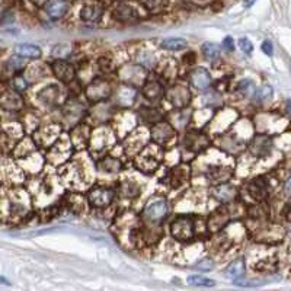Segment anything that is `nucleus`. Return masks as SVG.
<instances>
[{"label": "nucleus", "instance_id": "obj_1", "mask_svg": "<svg viewBox=\"0 0 291 291\" xmlns=\"http://www.w3.org/2000/svg\"><path fill=\"white\" fill-rule=\"evenodd\" d=\"M169 230L178 242H190L195 236V221L191 216H179L172 221Z\"/></svg>", "mask_w": 291, "mask_h": 291}, {"label": "nucleus", "instance_id": "obj_2", "mask_svg": "<svg viewBox=\"0 0 291 291\" xmlns=\"http://www.w3.org/2000/svg\"><path fill=\"white\" fill-rule=\"evenodd\" d=\"M169 214V204L166 200H153L147 204L143 213V219L149 224H159L163 219H166Z\"/></svg>", "mask_w": 291, "mask_h": 291}, {"label": "nucleus", "instance_id": "obj_3", "mask_svg": "<svg viewBox=\"0 0 291 291\" xmlns=\"http://www.w3.org/2000/svg\"><path fill=\"white\" fill-rule=\"evenodd\" d=\"M74 150V146L71 143L70 139H67L66 136H60L57 140L54 141L50 153H48V159L52 165H61L64 161L71 154V151Z\"/></svg>", "mask_w": 291, "mask_h": 291}, {"label": "nucleus", "instance_id": "obj_4", "mask_svg": "<svg viewBox=\"0 0 291 291\" xmlns=\"http://www.w3.org/2000/svg\"><path fill=\"white\" fill-rule=\"evenodd\" d=\"M115 198V192L108 187H95L88 194V201L95 208H105Z\"/></svg>", "mask_w": 291, "mask_h": 291}, {"label": "nucleus", "instance_id": "obj_5", "mask_svg": "<svg viewBox=\"0 0 291 291\" xmlns=\"http://www.w3.org/2000/svg\"><path fill=\"white\" fill-rule=\"evenodd\" d=\"M86 98L96 103V102H100V100H105L110 98L111 95V86L110 83L103 79H95L93 82H91L86 88Z\"/></svg>", "mask_w": 291, "mask_h": 291}, {"label": "nucleus", "instance_id": "obj_6", "mask_svg": "<svg viewBox=\"0 0 291 291\" xmlns=\"http://www.w3.org/2000/svg\"><path fill=\"white\" fill-rule=\"evenodd\" d=\"M136 166H137V169L143 172V173H153V172L157 169L159 159L154 156L153 146L146 147L141 153L137 154V157H136Z\"/></svg>", "mask_w": 291, "mask_h": 291}, {"label": "nucleus", "instance_id": "obj_7", "mask_svg": "<svg viewBox=\"0 0 291 291\" xmlns=\"http://www.w3.org/2000/svg\"><path fill=\"white\" fill-rule=\"evenodd\" d=\"M166 98L175 108H185L191 100V93H190V89L187 86L175 85L168 91Z\"/></svg>", "mask_w": 291, "mask_h": 291}, {"label": "nucleus", "instance_id": "obj_8", "mask_svg": "<svg viewBox=\"0 0 291 291\" xmlns=\"http://www.w3.org/2000/svg\"><path fill=\"white\" fill-rule=\"evenodd\" d=\"M51 69H52V73L56 74V77L63 83H71L74 76H76V70H74L73 64H70L69 61L63 60V59L52 61Z\"/></svg>", "mask_w": 291, "mask_h": 291}, {"label": "nucleus", "instance_id": "obj_9", "mask_svg": "<svg viewBox=\"0 0 291 291\" xmlns=\"http://www.w3.org/2000/svg\"><path fill=\"white\" fill-rule=\"evenodd\" d=\"M175 128L169 122H156L153 130H151V137L153 141L157 144H168L175 139Z\"/></svg>", "mask_w": 291, "mask_h": 291}, {"label": "nucleus", "instance_id": "obj_10", "mask_svg": "<svg viewBox=\"0 0 291 291\" xmlns=\"http://www.w3.org/2000/svg\"><path fill=\"white\" fill-rule=\"evenodd\" d=\"M230 220L229 211L227 208H217L216 211H213L207 221V229L210 233H220L226 224Z\"/></svg>", "mask_w": 291, "mask_h": 291}, {"label": "nucleus", "instance_id": "obj_11", "mask_svg": "<svg viewBox=\"0 0 291 291\" xmlns=\"http://www.w3.org/2000/svg\"><path fill=\"white\" fill-rule=\"evenodd\" d=\"M272 149V141L270 137L267 136H258L253 140H251L248 150L251 151L253 156L256 157H265L271 153Z\"/></svg>", "mask_w": 291, "mask_h": 291}, {"label": "nucleus", "instance_id": "obj_12", "mask_svg": "<svg viewBox=\"0 0 291 291\" xmlns=\"http://www.w3.org/2000/svg\"><path fill=\"white\" fill-rule=\"evenodd\" d=\"M246 191L249 194L252 200L255 201H263L268 195V183L263 178H255L246 185Z\"/></svg>", "mask_w": 291, "mask_h": 291}, {"label": "nucleus", "instance_id": "obj_13", "mask_svg": "<svg viewBox=\"0 0 291 291\" xmlns=\"http://www.w3.org/2000/svg\"><path fill=\"white\" fill-rule=\"evenodd\" d=\"M44 8H45V13L51 19L57 20L66 16V13L69 12V2L67 0H48L44 5Z\"/></svg>", "mask_w": 291, "mask_h": 291}, {"label": "nucleus", "instance_id": "obj_14", "mask_svg": "<svg viewBox=\"0 0 291 291\" xmlns=\"http://www.w3.org/2000/svg\"><path fill=\"white\" fill-rule=\"evenodd\" d=\"M211 195L217 201L227 204V202H231L233 200H236L237 190H236L233 185H229V183H224V182H223V183L214 187V188L211 190Z\"/></svg>", "mask_w": 291, "mask_h": 291}, {"label": "nucleus", "instance_id": "obj_15", "mask_svg": "<svg viewBox=\"0 0 291 291\" xmlns=\"http://www.w3.org/2000/svg\"><path fill=\"white\" fill-rule=\"evenodd\" d=\"M114 18L120 22H134L139 19V12L136 10V8H133L128 3L121 2L115 6V9L112 12Z\"/></svg>", "mask_w": 291, "mask_h": 291}, {"label": "nucleus", "instance_id": "obj_16", "mask_svg": "<svg viewBox=\"0 0 291 291\" xmlns=\"http://www.w3.org/2000/svg\"><path fill=\"white\" fill-rule=\"evenodd\" d=\"M0 107L6 111H19L23 107V100L18 92H5L0 96Z\"/></svg>", "mask_w": 291, "mask_h": 291}, {"label": "nucleus", "instance_id": "obj_17", "mask_svg": "<svg viewBox=\"0 0 291 291\" xmlns=\"http://www.w3.org/2000/svg\"><path fill=\"white\" fill-rule=\"evenodd\" d=\"M70 140L73 143V146H74V149H77V150L85 149L88 146L89 140H91V133L88 130V127L86 125H79V127L73 128Z\"/></svg>", "mask_w": 291, "mask_h": 291}, {"label": "nucleus", "instance_id": "obj_18", "mask_svg": "<svg viewBox=\"0 0 291 291\" xmlns=\"http://www.w3.org/2000/svg\"><path fill=\"white\" fill-rule=\"evenodd\" d=\"M190 82L197 89H207L211 85V74L205 69H195L190 73Z\"/></svg>", "mask_w": 291, "mask_h": 291}, {"label": "nucleus", "instance_id": "obj_19", "mask_svg": "<svg viewBox=\"0 0 291 291\" xmlns=\"http://www.w3.org/2000/svg\"><path fill=\"white\" fill-rule=\"evenodd\" d=\"M103 8L100 6V3H88L81 9V18L85 22H98L102 18Z\"/></svg>", "mask_w": 291, "mask_h": 291}, {"label": "nucleus", "instance_id": "obj_20", "mask_svg": "<svg viewBox=\"0 0 291 291\" xmlns=\"http://www.w3.org/2000/svg\"><path fill=\"white\" fill-rule=\"evenodd\" d=\"M185 146H187L188 150L194 151V153H200L201 150H204L208 146V139L204 134H200V133H191V134L187 136Z\"/></svg>", "mask_w": 291, "mask_h": 291}, {"label": "nucleus", "instance_id": "obj_21", "mask_svg": "<svg viewBox=\"0 0 291 291\" xmlns=\"http://www.w3.org/2000/svg\"><path fill=\"white\" fill-rule=\"evenodd\" d=\"M171 185L173 188H178L190 179V166L188 165H178L173 168L169 173Z\"/></svg>", "mask_w": 291, "mask_h": 291}, {"label": "nucleus", "instance_id": "obj_22", "mask_svg": "<svg viewBox=\"0 0 291 291\" xmlns=\"http://www.w3.org/2000/svg\"><path fill=\"white\" fill-rule=\"evenodd\" d=\"M143 96L150 102H157L163 96V88L159 82L149 81L143 86Z\"/></svg>", "mask_w": 291, "mask_h": 291}, {"label": "nucleus", "instance_id": "obj_23", "mask_svg": "<svg viewBox=\"0 0 291 291\" xmlns=\"http://www.w3.org/2000/svg\"><path fill=\"white\" fill-rule=\"evenodd\" d=\"M245 272H246V262H245V258H243V256H239V258H236V259L226 268L224 275H226L227 278H231V280H237V278H242V277L245 275Z\"/></svg>", "mask_w": 291, "mask_h": 291}, {"label": "nucleus", "instance_id": "obj_24", "mask_svg": "<svg viewBox=\"0 0 291 291\" xmlns=\"http://www.w3.org/2000/svg\"><path fill=\"white\" fill-rule=\"evenodd\" d=\"M100 136H102V139H99V134H98V133L93 134V137L91 139L92 150L102 151L105 150L107 147H110L111 144H112L114 137H112V134H111L110 131L100 130Z\"/></svg>", "mask_w": 291, "mask_h": 291}, {"label": "nucleus", "instance_id": "obj_25", "mask_svg": "<svg viewBox=\"0 0 291 291\" xmlns=\"http://www.w3.org/2000/svg\"><path fill=\"white\" fill-rule=\"evenodd\" d=\"M15 52L23 59H40L41 48L32 44H19L15 47Z\"/></svg>", "mask_w": 291, "mask_h": 291}, {"label": "nucleus", "instance_id": "obj_26", "mask_svg": "<svg viewBox=\"0 0 291 291\" xmlns=\"http://www.w3.org/2000/svg\"><path fill=\"white\" fill-rule=\"evenodd\" d=\"M141 74H144V69H141L140 66H128V67L122 69L124 83H128V85L140 82Z\"/></svg>", "mask_w": 291, "mask_h": 291}, {"label": "nucleus", "instance_id": "obj_27", "mask_svg": "<svg viewBox=\"0 0 291 291\" xmlns=\"http://www.w3.org/2000/svg\"><path fill=\"white\" fill-rule=\"evenodd\" d=\"M38 98H40L41 102H44L47 105H52L60 98V89H59V86L51 85L48 88H45L42 92H40Z\"/></svg>", "mask_w": 291, "mask_h": 291}, {"label": "nucleus", "instance_id": "obj_28", "mask_svg": "<svg viewBox=\"0 0 291 291\" xmlns=\"http://www.w3.org/2000/svg\"><path fill=\"white\" fill-rule=\"evenodd\" d=\"M117 98H118V102L122 107H130L134 102V98H136V91H134V88H131L130 85H124L118 91Z\"/></svg>", "mask_w": 291, "mask_h": 291}, {"label": "nucleus", "instance_id": "obj_29", "mask_svg": "<svg viewBox=\"0 0 291 291\" xmlns=\"http://www.w3.org/2000/svg\"><path fill=\"white\" fill-rule=\"evenodd\" d=\"M100 171L107 172V173H120L122 169V163L115 157H105L103 161L99 162Z\"/></svg>", "mask_w": 291, "mask_h": 291}, {"label": "nucleus", "instance_id": "obj_30", "mask_svg": "<svg viewBox=\"0 0 291 291\" xmlns=\"http://www.w3.org/2000/svg\"><path fill=\"white\" fill-rule=\"evenodd\" d=\"M201 51H202V56L204 59L208 61H214L217 60L220 57V48L217 44L214 42H204L201 45Z\"/></svg>", "mask_w": 291, "mask_h": 291}, {"label": "nucleus", "instance_id": "obj_31", "mask_svg": "<svg viewBox=\"0 0 291 291\" xmlns=\"http://www.w3.org/2000/svg\"><path fill=\"white\" fill-rule=\"evenodd\" d=\"M118 191H120V195L122 198H136L140 194V190H139L137 183H134L133 181L122 182Z\"/></svg>", "mask_w": 291, "mask_h": 291}, {"label": "nucleus", "instance_id": "obj_32", "mask_svg": "<svg viewBox=\"0 0 291 291\" xmlns=\"http://www.w3.org/2000/svg\"><path fill=\"white\" fill-rule=\"evenodd\" d=\"M66 205H67V208L73 211V213H82V211L85 210V201H83L81 195H73V194H70L69 198L66 200Z\"/></svg>", "mask_w": 291, "mask_h": 291}, {"label": "nucleus", "instance_id": "obj_33", "mask_svg": "<svg viewBox=\"0 0 291 291\" xmlns=\"http://www.w3.org/2000/svg\"><path fill=\"white\" fill-rule=\"evenodd\" d=\"M187 41L183 38H168L162 42V47L165 50H171V51H181L187 47Z\"/></svg>", "mask_w": 291, "mask_h": 291}, {"label": "nucleus", "instance_id": "obj_34", "mask_svg": "<svg viewBox=\"0 0 291 291\" xmlns=\"http://www.w3.org/2000/svg\"><path fill=\"white\" fill-rule=\"evenodd\" d=\"M187 282L192 285V287H214L216 282L210 280V278H205V277H201V275H191L188 277Z\"/></svg>", "mask_w": 291, "mask_h": 291}, {"label": "nucleus", "instance_id": "obj_35", "mask_svg": "<svg viewBox=\"0 0 291 291\" xmlns=\"http://www.w3.org/2000/svg\"><path fill=\"white\" fill-rule=\"evenodd\" d=\"M141 3L144 5V8L150 10L153 13L162 12L168 6V0H141Z\"/></svg>", "mask_w": 291, "mask_h": 291}, {"label": "nucleus", "instance_id": "obj_36", "mask_svg": "<svg viewBox=\"0 0 291 291\" xmlns=\"http://www.w3.org/2000/svg\"><path fill=\"white\" fill-rule=\"evenodd\" d=\"M255 102H258V103H262V102H265V100L271 99L272 96V88L271 86H268V85H263L262 88H259L258 91L255 92Z\"/></svg>", "mask_w": 291, "mask_h": 291}, {"label": "nucleus", "instance_id": "obj_37", "mask_svg": "<svg viewBox=\"0 0 291 291\" xmlns=\"http://www.w3.org/2000/svg\"><path fill=\"white\" fill-rule=\"evenodd\" d=\"M141 118L144 121H147V122H159L162 118L161 112L157 110H154V108H144V110H141Z\"/></svg>", "mask_w": 291, "mask_h": 291}, {"label": "nucleus", "instance_id": "obj_38", "mask_svg": "<svg viewBox=\"0 0 291 291\" xmlns=\"http://www.w3.org/2000/svg\"><path fill=\"white\" fill-rule=\"evenodd\" d=\"M237 91L241 92L243 96H246V98H251L255 95V85H253V82L252 81H242L239 82V85H237Z\"/></svg>", "mask_w": 291, "mask_h": 291}, {"label": "nucleus", "instance_id": "obj_39", "mask_svg": "<svg viewBox=\"0 0 291 291\" xmlns=\"http://www.w3.org/2000/svg\"><path fill=\"white\" fill-rule=\"evenodd\" d=\"M51 54L56 59H66V57H69L71 54V47H69L67 44H59V45H56L52 48Z\"/></svg>", "mask_w": 291, "mask_h": 291}, {"label": "nucleus", "instance_id": "obj_40", "mask_svg": "<svg viewBox=\"0 0 291 291\" xmlns=\"http://www.w3.org/2000/svg\"><path fill=\"white\" fill-rule=\"evenodd\" d=\"M214 268V261L210 259V258H204V259H201L200 262H197L195 265H194V270H198V271H211Z\"/></svg>", "mask_w": 291, "mask_h": 291}, {"label": "nucleus", "instance_id": "obj_41", "mask_svg": "<svg viewBox=\"0 0 291 291\" xmlns=\"http://www.w3.org/2000/svg\"><path fill=\"white\" fill-rule=\"evenodd\" d=\"M12 85H13V89L16 92L27 91V88H28V82H27V79L23 76H15Z\"/></svg>", "mask_w": 291, "mask_h": 291}, {"label": "nucleus", "instance_id": "obj_42", "mask_svg": "<svg viewBox=\"0 0 291 291\" xmlns=\"http://www.w3.org/2000/svg\"><path fill=\"white\" fill-rule=\"evenodd\" d=\"M239 48L243 52H246V54H251L252 51H253V45H252V42L248 38H241L239 40Z\"/></svg>", "mask_w": 291, "mask_h": 291}, {"label": "nucleus", "instance_id": "obj_43", "mask_svg": "<svg viewBox=\"0 0 291 291\" xmlns=\"http://www.w3.org/2000/svg\"><path fill=\"white\" fill-rule=\"evenodd\" d=\"M8 66L12 67V70H19V69H22V67L25 66V61L20 59V56L19 57H13V59H10L9 60Z\"/></svg>", "mask_w": 291, "mask_h": 291}, {"label": "nucleus", "instance_id": "obj_44", "mask_svg": "<svg viewBox=\"0 0 291 291\" xmlns=\"http://www.w3.org/2000/svg\"><path fill=\"white\" fill-rule=\"evenodd\" d=\"M223 47H224V50H227V51L234 50V44H233L231 37H226V38L223 40Z\"/></svg>", "mask_w": 291, "mask_h": 291}, {"label": "nucleus", "instance_id": "obj_45", "mask_svg": "<svg viewBox=\"0 0 291 291\" xmlns=\"http://www.w3.org/2000/svg\"><path fill=\"white\" fill-rule=\"evenodd\" d=\"M262 51H263L267 56H272L271 41H263V44H262Z\"/></svg>", "mask_w": 291, "mask_h": 291}, {"label": "nucleus", "instance_id": "obj_46", "mask_svg": "<svg viewBox=\"0 0 291 291\" xmlns=\"http://www.w3.org/2000/svg\"><path fill=\"white\" fill-rule=\"evenodd\" d=\"M32 3H35V5H38V6H42V5H45L48 0H31Z\"/></svg>", "mask_w": 291, "mask_h": 291}, {"label": "nucleus", "instance_id": "obj_47", "mask_svg": "<svg viewBox=\"0 0 291 291\" xmlns=\"http://www.w3.org/2000/svg\"><path fill=\"white\" fill-rule=\"evenodd\" d=\"M285 217H287V220L291 221V204L287 207V210H285Z\"/></svg>", "mask_w": 291, "mask_h": 291}, {"label": "nucleus", "instance_id": "obj_48", "mask_svg": "<svg viewBox=\"0 0 291 291\" xmlns=\"http://www.w3.org/2000/svg\"><path fill=\"white\" fill-rule=\"evenodd\" d=\"M255 2H256V0H246V2H245V6H246V8H251Z\"/></svg>", "mask_w": 291, "mask_h": 291}, {"label": "nucleus", "instance_id": "obj_49", "mask_svg": "<svg viewBox=\"0 0 291 291\" xmlns=\"http://www.w3.org/2000/svg\"><path fill=\"white\" fill-rule=\"evenodd\" d=\"M285 190H287V192H291V176L290 179L287 181V183H285Z\"/></svg>", "mask_w": 291, "mask_h": 291}, {"label": "nucleus", "instance_id": "obj_50", "mask_svg": "<svg viewBox=\"0 0 291 291\" xmlns=\"http://www.w3.org/2000/svg\"><path fill=\"white\" fill-rule=\"evenodd\" d=\"M0 282H5V284H9V282L6 281V278H3V277H0Z\"/></svg>", "mask_w": 291, "mask_h": 291}, {"label": "nucleus", "instance_id": "obj_51", "mask_svg": "<svg viewBox=\"0 0 291 291\" xmlns=\"http://www.w3.org/2000/svg\"><path fill=\"white\" fill-rule=\"evenodd\" d=\"M288 110H290V112H291V102H288Z\"/></svg>", "mask_w": 291, "mask_h": 291}]
</instances>
